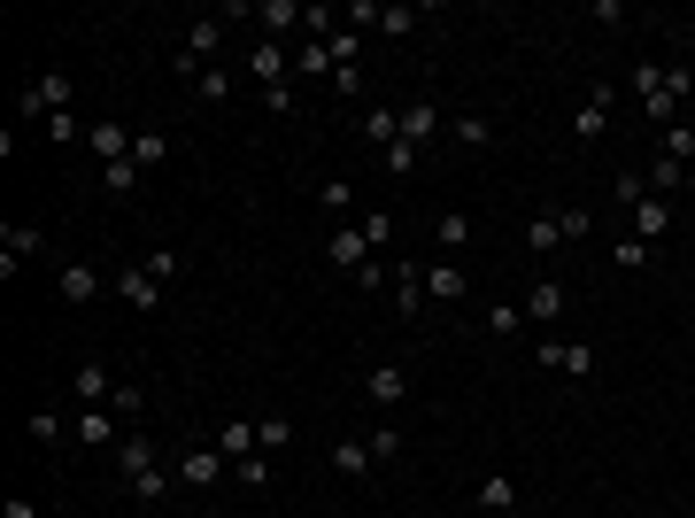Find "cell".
<instances>
[{
  "label": "cell",
  "instance_id": "cell-42",
  "mask_svg": "<svg viewBox=\"0 0 695 518\" xmlns=\"http://www.w3.org/2000/svg\"><path fill=\"white\" fill-rule=\"evenodd\" d=\"M294 101H302L294 77H286V85H264V109H271V117H294Z\"/></svg>",
  "mask_w": 695,
  "mask_h": 518
},
{
  "label": "cell",
  "instance_id": "cell-40",
  "mask_svg": "<svg viewBox=\"0 0 695 518\" xmlns=\"http://www.w3.org/2000/svg\"><path fill=\"white\" fill-rule=\"evenodd\" d=\"M332 94H340V101H364V62H348V70H332Z\"/></svg>",
  "mask_w": 695,
  "mask_h": 518
},
{
  "label": "cell",
  "instance_id": "cell-4",
  "mask_svg": "<svg viewBox=\"0 0 695 518\" xmlns=\"http://www.w3.org/2000/svg\"><path fill=\"white\" fill-rule=\"evenodd\" d=\"M687 94H695V70H687V62H664V77L642 94L649 124H657V132H664V124H680V101H687Z\"/></svg>",
  "mask_w": 695,
  "mask_h": 518
},
{
  "label": "cell",
  "instance_id": "cell-3",
  "mask_svg": "<svg viewBox=\"0 0 695 518\" xmlns=\"http://www.w3.org/2000/svg\"><path fill=\"white\" fill-rule=\"evenodd\" d=\"M70 442H77V449H109V457H117V449L132 442V434H124V410H109V402L77 410V402H70Z\"/></svg>",
  "mask_w": 695,
  "mask_h": 518
},
{
  "label": "cell",
  "instance_id": "cell-43",
  "mask_svg": "<svg viewBox=\"0 0 695 518\" xmlns=\"http://www.w3.org/2000/svg\"><path fill=\"white\" fill-rule=\"evenodd\" d=\"M379 155H387L394 179H410V170H417V147H410V140H394V147H379Z\"/></svg>",
  "mask_w": 695,
  "mask_h": 518
},
{
  "label": "cell",
  "instance_id": "cell-26",
  "mask_svg": "<svg viewBox=\"0 0 695 518\" xmlns=\"http://www.w3.org/2000/svg\"><path fill=\"white\" fill-rule=\"evenodd\" d=\"M364 140L394 147V140H402V109H394V101H371V109H364Z\"/></svg>",
  "mask_w": 695,
  "mask_h": 518
},
{
  "label": "cell",
  "instance_id": "cell-22",
  "mask_svg": "<svg viewBox=\"0 0 695 518\" xmlns=\"http://www.w3.org/2000/svg\"><path fill=\"white\" fill-rule=\"evenodd\" d=\"M217 449L240 465V457H264V442H255V418H224L217 425Z\"/></svg>",
  "mask_w": 695,
  "mask_h": 518
},
{
  "label": "cell",
  "instance_id": "cell-2",
  "mask_svg": "<svg viewBox=\"0 0 695 518\" xmlns=\"http://www.w3.org/2000/svg\"><path fill=\"white\" fill-rule=\"evenodd\" d=\"M70 94H77L70 70H39L24 94H16V124H47V117H62V109H70Z\"/></svg>",
  "mask_w": 695,
  "mask_h": 518
},
{
  "label": "cell",
  "instance_id": "cell-44",
  "mask_svg": "<svg viewBox=\"0 0 695 518\" xmlns=\"http://www.w3.org/2000/svg\"><path fill=\"white\" fill-rule=\"evenodd\" d=\"M147 272L170 287V279H179V248H155V255H147Z\"/></svg>",
  "mask_w": 695,
  "mask_h": 518
},
{
  "label": "cell",
  "instance_id": "cell-17",
  "mask_svg": "<svg viewBox=\"0 0 695 518\" xmlns=\"http://www.w3.org/2000/svg\"><path fill=\"white\" fill-rule=\"evenodd\" d=\"M425 294L456 310V302L472 294V272H464V264H425Z\"/></svg>",
  "mask_w": 695,
  "mask_h": 518
},
{
  "label": "cell",
  "instance_id": "cell-13",
  "mask_svg": "<svg viewBox=\"0 0 695 518\" xmlns=\"http://www.w3.org/2000/svg\"><path fill=\"white\" fill-rule=\"evenodd\" d=\"M564 302H572V294H564V279H534L517 310H526V325H557V317H564Z\"/></svg>",
  "mask_w": 695,
  "mask_h": 518
},
{
  "label": "cell",
  "instance_id": "cell-12",
  "mask_svg": "<svg viewBox=\"0 0 695 518\" xmlns=\"http://www.w3.org/2000/svg\"><path fill=\"white\" fill-rule=\"evenodd\" d=\"M255 16H264V39H294V32H309V9H302V0H255Z\"/></svg>",
  "mask_w": 695,
  "mask_h": 518
},
{
  "label": "cell",
  "instance_id": "cell-10",
  "mask_svg": "<svg viewBox=\"0 0 695 518\" xmlns=\"http://www.w3.org/2000/svg\"><path fill=\"white\" fill-rule=\"evenodd\" d=\"M626 217H634V240H649V248H657V240L672 232L680 202H664V194H634V209H626Z\"/></svg>",
  "mask_w": 695,
  "mask_h": 518
},
{
  "label": "cell",
  "instance_id": "cell-41",
  "mask_svg": "<svg viewBox=\"0 0 695 518\" xmlns=\"http://www.w3.org/2000/svg\"><path fill=\"white\" fill-rule=\"evenodd\" d=\"M379 32H387V39H410V32H417V9H379Z\"/></svg>",
  "mask_w": 695,
  "mask_h": 518
},
{
  "label": "cell",
  "instance_id": "cell-50",
  "mask_svg": "<svg viewBox=\"0 0 695 518\" xmlns=\"http://www.w3.org/2000/svg\"><path fill=\"white\" fill-rule=\"evenodd\" d=\"M687 194H695V162H687Z\"/></svg>",
  "mask_w": 695,
  "mask_h": 518
},
{
  "label": "cell",
  "instance_id": "cell-45",
  "mask_svg": "<svg viewBox=\"0 0 695 518\" xmlns=\"http://www.w3.org/2000/svg\"><path fill=\"white\" fill-rule=\"evenodd\" d=\"M364 240H371V248H387V240H394V217H387V209H371V217H364Z\"/></svg>",
  "mask_w": 695,
  "mask_h": 518
},
{
  "label": "cell",
  "instance_id": "cell-33",
  "mask_svg": "<svg viewBox=\"0 0 695 518\" xmlns=\"http://www.w3.org/2000/svg\"><path fill=\"white\" fill-rule=\"evenodd\" d=\"M657 155H672V162H695V132H687V124H664V132H657Z\"/></svg>",
  "mask_w": 695,
  "mask_h": 518
},
{
  "label": "cell",
  "instance_id": "cell-21",
  "mask_svg": "<svg viewBox=\"0 0 695 518\" xmlns=\"http://www.w3.org/2000/svg\"><path fill=\"white\" fill-rule=\"evenodd\" d=\"M24 255H39V225H0V272L16 279Z\"/></svg>",
  "mask_w": 695,
  "mask_h": 518
},
{
  "label": "cell",
  "instance_id": "cell-6",
  "mask_svg": "<svg viewBox=\"0 0 695 518\" xmlns=\"http://www.w3.org/2000/svg\"><path fill=\"white\" fill-rule=\"evenodd\" d=\"M371 255H379V248L364 240V225H332V232H325V264H332V272H348V279H356Z\"/></svg>",
  "mask_w": 695,
  "mask_h": 518
},
{
  "label": "cell",
  "instance_id": "cell-49",
  "mask_svg": "<svg viewBox=\"0 0 695 518\" xmlns=\"http://www.w3.org/2000/svg\"><path fill=\"white\" fill-rule=\"evenodd\" d=\"M9 518H39V510H32V503H24V495H9Z\"/></svg>",
  "mask_w": 695,
  "mask_h": 518
},
{
  "label": "cell",
  "instance_id": "cell-28",
  "mask_svg": "<svg viewBox=\"0 0 695 518\" xmlns=\"http://www.w3.org/2000/svg\"><path fill=\"white\" fill-rule=\"evenodd\" d=\"M432 240H441L449 255H456V248H472V217H464V209H441V217H432Z\"/></svg>",
  "mask_w": 695,
  "mask_h": 518
},
{
  "label": "cell",
  "instance_id": "cell-1",
  "mask_svg": "<svg viewBox=\"0 0 695 518\" xmlns=\"http://www.w3.org/2000/svg\"><path fill=\"white\" fill-rule=\"evenodd\" d=\"M117 480H124L139 503H162L170 487H179V465H162V449H155L147 434H132V442L117 449Z\"/></svg>",
  "mask_w": 695,
  "mask_h": 518
},
{
  "label": "cell",
  "instance_id": "cell-32",
  "mask_svg": "<svg viewBox=\"0 0 695 518\" xmlns=\"http://www.w3.org/2000/svg\"><path fill=\"white\" fill-rule=\"evenodd\" d=\"M456 140H464V147H487V140H495V117H487V109H464V117H456Z\"/></svg>",
  "mask_w": 695,
  "mask_h": 518
},
{
  "label": "cell",
  "instance_id": "cell-48",
  "mask_svg": "<svg viewBox=\"0 0 695 518\" xmlns=\"http://www.w3.org/2000/svg\"><path fill=\"white\" fill-rule=\"evenodd\" d=\"M39 132H47V140H85V132H77V117H70V109H62V117H47V124H39Z\"/></svg>",
  "mask_w": 695,
  "mask_h": 518
},
{
  "label": "cell",
  "instance_id": "cell-9",
  "mask_svg": "<svg viewBox=\"0 0 695 518\" xmlns=\"http://www.w3.org/2000/svg\"><path fill=\"white\" fill-rule=\"evenodd\" d=\"M170 465H179V487H217L224 472H232V457L209 442V449H186V457H170Z\"/></svg>",
  "mask_w": 695,
  "mask_h": 518
},
{
  "label": "cell",
  "instance_id": "cell-18",
  "mask_svg": "<svg viewBox=\"0 0 695 518\" xmlns=\"http://www.w3.org/2000/svg\"><path fill=\"white\" fill-rule=\"evenodd\" d=\"M109 287H117V294H124V302H132V310H155V302H162V279H155V272H147V264H132V272H117V279H109Z\"/></svg>",
  "mask_w": 695,
  "mask_h": 518
},
{
  "label": "cell",
  "instance_id": "cell-11",
  "mask_svg": "<svg viewBox=\"0 0 695 518\" xmlns=\"http://www.w3.org/2000/svg\"><path fill=\"white\" fill-rule=\"evenodd\" d=\"M85 155L109 170V162H124V155H132V132H124L117 117H94V124H85Z\"/></svg>",
  "mask_w": 695,
  "mask_h": 518
},
{
  "label": "cell",
  "instance_id": "cell-30",
  "mask_svg": "<svg viewBox=\"0 0 695 518\" xmlns=\"http://www.w3.org/2000/svg\"><path fill=\"white\" fill-rule=\"evenodd\" d=\"M255 442H264V449H286V442H294V418H286V410H264V418H255Z\"/></svg>",
  "mask_w": 695,
  "mask_h": 518
},
{
  "label": "cell",
  "instance_id": "cell-16",
  "mask_svg": "<svg viewBox=\"0 0 695 518\" xmlns=\"http://www.w3.org/2000/svg\"><path fill=\"white\" fill-rule=\"evenodd\" d=\"M247 70L264 77V85H286L294 77V55H286V39H255V55H247Z\"/></svg>",
  "mask_w": 695,
  "mask_h": 518
},
{
  "label": "cell",
  "instance_id": "cell-7",
  "mask_svg": "<svg viewBox=\"0 0 695 518\" xmlns=\"http://www.w3.org/2000/svg\"><path fill=\"white\" fill-rule=\"evenodd\" d=\"M549 372H572V380H595L602 372V357H595V340H541V349H534Z\"/></svg>",
  "mask_w": 695,
  "mask_h": 518
},
{
  "label": "cell",
  "instance_id": "cell-31",
  "mask_svg": "<svg viewBox=\"0 0 695 518\" xmlns=\"http://www.w3.org/2000/svg\"><path fill=\"white\" fill-rule=\"evenodd\" d=\"M325 70H332L325 39H302V47H294V77H325Z\"/></svg>",
  "mask_w": 695,
  "mask_h": 518
},
{
  "label": "cell",
  "instance_id": "cell-47",
  "mask_svg": "<svg viewBox=\"0 0 695 518\" xmlns=\"http://www.w3.org/2000/svg\"><path fill=\"white\" fill-rule=\"evenodd\" d=\"M325 209H348V202H356V186H348V179H325V194H317Z\"/></svg>",
  "mask_w": 695,
  "mask_h": 518
},
{
  "label": "cell",
  "instance_id": "cell-34",
  "mask_svg": "<svg viewBox=\"0 0 695 518\" xmlns=\"http://www.w3.org/2000/svg\"><path fill=\"white\" fill-rule=\"evenodd\" d=\"M139 179H147V170H139V162H132V155H124V162H109V170H101V186H109V194H117V202H124V194H132V186H139Z\"/></svg>",
  "mask_w": 695,
  "mask_h": 518
},
{
  "label": "cell",
  "instance_id": "cell-25",
  "mask_svg": "<svg viewBox=\"0 0 695 518\" xmlns=\"http://www.w3.org/2000/svg\"><path fill=\"white\" fill-rule=\"evenodd\" d=\"M642 186H649V194H664V202H672V194H687V162H672V155H657V162L642 170Z\"/></svg>",
  "mask_w": 695,
  "mask_h": 518
},
{
  "label": "cell",
  "instance_id": "cell-5",
  "mask_svg": "<svg viewBox=\"0 0 695 518\" xmlns=\"http://www.w3.org/2000/svg\"><path fill=\"white\" fill-rule=\"evenodd\" d=\"M611 109H619V85H587L580 109H572V140H580V147H595L602 132H611Z\"/></svg>",
  "mask_w": 695,
  "mask_h": 518
},
{
  "label": "cell",
  "instance_id": "cell-39",
  "mask_svg": "<svg viewBox=\"0 0 695 518\" xmlns=\"http://www.w3.org/2000/svg\"><path fill=\"white\" fill-rule=\"evenodd\" d=\"M364 442H371V457H379V465H394V457H402V434H394V425H387V418L371 425V434H364Z\"/></svg>",
  "mask_w": 695,
  "mask_h": 518
},
{
  "label": "cell",
  "instance_id": "cell-27",
  "mask_svg": "<svg viewBox=\"0 0 695 518\" xmlns=\"http://www.w3.org/2000/svg\"><path fill=\"white\" fill-rule=\"evenodd\" d=\"M557 240H564V209H541V217H526V248H534V255H549Z\"/></svg>",
  "mask_w": 695,
  "mask_h": 518
},
{
  "label": "cell",
  "instance_id": "cell-15",
  "mask_svg": "<svg viewBox=\"0 0 695 518\" xmlns=\"http://www.w3.org/2000/svg\"><path fill=\"white\" fill-rule=\"evenodd\" d=\"M364 395H371L379 410H394V402H410V372H402V364H371V372H364Z\"/></svg>",
  "mask_w": 695,
  "mask_h": 518
},
{
  "label": "cell",
  "instance_id": "cell-19",
  "mask_svg": "<svg viewBox=\"0 0 695 518\" xmlns=\"http://www.w3.org/2000/svg\"><path fill=\"white\" fill-rule=\"evenodd\" d=\"M101 287H109V279H101L94 264H62V279H54V294H62V302H77V310H85V302H94Z\"/></svg>",
  "mask_w": 695,
  "mask_h": 518
},
{
  "label": "cell",
  "instance_id": "cell-46",
  "mask_svg": "<svg viewBox=\"0 0 695 518\" xmlns=\"http://www.w3.org/2000/svg\"><path fill=\"white\" fill-rule=\"evenodd\" d=\"M232 94V70H202V101H224Z\"/></svg>",
  "mask_w": 695,
  "mask_h": 518
},
{
  "label": "cell",
  "instance_id": "cell-24",
  "mask_svg": "<svg viewBox=\"0 0 695 518\" xmlns=\"http://www.w3.org/2000/svg\"><path fill=\"white\" fill-rule=\"evenodd\" d=\"M332 472H340V480H371V472H379L371 442H332Z\"/></svg>",
  "mask_w": 695,
  "mask_h": 518
},
{
  "label": "cell",
  "instance_id": "cell-38",
  "mask_svg": "<svg viewBox=\"0 0 695 518\" xmlns=\"http://www.w3.org/2000/svg\"><path fill=\"white\" fill-rule=\"evenodd\" d=\"M487 333H526V310L517 302H487Z\"/></svg>",
  "mask_w": 695,
  "mask_h": 518
},
{
  "label": "cell",
  "instance_id": "cell-35",
  "mask_svg": "<svg viewBox=\"0 0 695 518\" xmlns=\"http://www.w3.org/2000/svg\"><path fill=\"white\" fill-rule=\"evenodd\" d=\"M649 255H657V248H649V240H634V232H626V240H619V248H611V264H619V272H649Z\"/></svg>",
  "mask_w": 695,
  "mask_h": 518
},
{
  "label": "cell",
  "instance_id": "cell-14",
  "mask_svg": "<svg viewBox=\"0 0 695 518\" xmlns=\"http://www.w3.org/2000/svg\"><path fill=\"white\" fill-rule=\"evenodd\" d=\"M24 434H32L39 449H62V442H70V410H62V402H32V418H24Z\"/></svg>",
  "mask_w": 695,
  "mask_h": 518
},
{
  "label": "cell",
  "instance_id": "cell-8",
  "mask_svg": "<svg viewBox=\"0 0 695 518\" xmlns=\"http://www.w3.org/2000/svg\"><path fill=\"white\" fill-rule=\"evenodd\" d=\"M117 387H124V380H117L101 357H85L77 380H70V402H77V410H94V402H117Z\"/></svg>",
  "mask_w": 695,
  "mask_h": 518
},
{
  "label": "cell",
  "instance_id": "cell-23",
  "mask_svg": "<svg viewBox=\"0 0 695 518\" xmlns=\"http://www.w3.org/2000/svg\"><path fill=\"white\" fill-rule=\"evenodd\" d=\"M432 294H425V264H394V310L402 317H417Z\"/></svg>",
  "mask_w": 695,
  "mask_h": 518
},
{
  "label": "cell",
  "instance_id": "cell-36",
  "mask_svg": "<svg viewBox=\"0 0 695 518\" xmlns=\"http://www.w3.org/2000/svg\"><path fill=\"white\" fill-rule=\"evenodd\" d=\"M132 162H139V170L170 162V140H162V132H139V140H132Z\"/></svg>",
  "mask_w": 695,
  "mask_h": 518
},
{
  "label": "cell",
  "instance_id": "cell-37",
  "mask_svg": "<svg viewBox=\"0 0 695 518\" xmlns=\"http://www.w3.org/2000/svg\"><path fill=\"white\" fill-rule=\"evenodd\" d=\"M232 480L264 495V487H271V457H240V465H232Z\"/></svg>",
  "mask_w": 695,
  "mask_h": 518
},
{
  "label": "cell",
  "instance_id": "cell-29",
  "mask_svg": "<svg viewBox=\"0 0 695 518\" xmlns=\"http://www.w3.org/2000/svg\"><path fill=\"white\" fill-rule=\"evenodd\" d=\"M479 510H517V480L510 472H487L479 480Z\"/></svg>",
  "mask_w": 695,
  "mask_h": 518
},
{
  "label": "cell",
  "instance_id": "cell-20",
  "mask_svg": "<svg viewBox=\"0 0 695 518\" xmlns=\"http://www.w3.org/2000/svg\"><path fill=\"white\" fill-rule=\"evenodd\" d=\"M402 140L432 147V140H441V109H432V101H402Z\"/></svg>",
  "mask_w": 695,
  "mask_h": 518
}]
</instances>
